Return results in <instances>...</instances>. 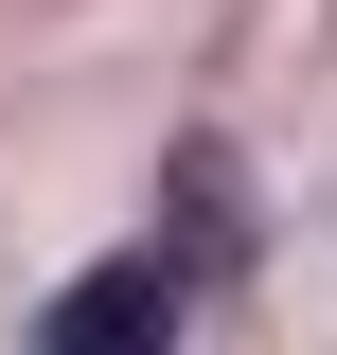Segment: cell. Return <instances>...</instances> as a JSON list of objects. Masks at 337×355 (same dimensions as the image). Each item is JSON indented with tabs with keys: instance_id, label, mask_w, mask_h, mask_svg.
Segmentation results:
<instances>
[{
	"instance_id": "6da1fadb",
	"label": "cell",
	"mask_w": 337,
	"mask_h": 355,
	"mask_svg": "<svg viewBox=\"0 0 337 355\" xmlns=\"http://www.w3.org/2000/svg\"><path fill=\"white\" fill-rule=\"evenodd\" d=\"M178 302H196V266H178V249H125V266H89L71 302H53V355H125V338H178Z\"/></svg>"
}]
</instances>
